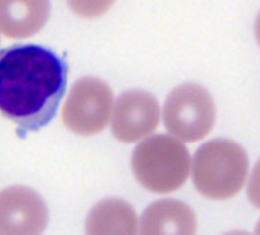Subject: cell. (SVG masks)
Returning <instances> with one entry per match:
<instances>
[{"mask_svg":"<svg viewBox=\"0 0 260 235\" xmlns=\"http://www.w3.org/2000/svg\"><path fill=\"white\" fill-rule=\"evenodd\" d=\"M255 235H260V221L255 226Z\"/></svg>","mask_w":260,"mask_h":235,"instance_id":"cell-14","label":"cell"},{"mask_svg":"<svg viewBox=\"0 0 260 235\" xmlns=\"http://www.w3.org/2000/svg\"><path fill=\"white\" fill-rule=\"evenodd\" d=\"M138 217L133 207L120 198L99 202L86 220V235H137Z\"/></svg>","mask_w":260,"mask_h":235,"instance_id":"cell-10","label":"cell"},{"mask_svg":"<svg viewBox=\"0 0 260 235\" xmlns=\"http://www.w3.org/2000/svg\"><path fill=\"white\" fill-rule=\"evenodd\" d=\"M249 159L239 143L214 139L197 151L192 161V181L199 193L211 199H229L244 187Z\"/></svg>","mask_w":260,"mask_h":235,"instance_id":"cell-2","label":"cell"},{"mask_svg":"<svg viewBox=\"0 0 260 235\" xmlns=\"http://www.w3.org/2000/svg\"><path fill=\"white\" fill-rule=\"evenodd\" d=\"M216 122V105L204 87L186 83L172 90L164 106V123L180 142H197L208 136Z\"/></svg>","mask_w":260,"mask_h":235,"instance_id":"cell-4","label":"cell"},{"mask_svg":"<svg viewBox=\"0 0 260 235\" xmlns=\"http://www.w3.org/2000/svg\"><path fill=\"white\" fill-rule=\"evenodd\" d=\"M47 209L41 197L22 186L0 192V235H42Z\"/></svg>","mask_w":260,"mask_h":235,"instance_id":"cell-6","label":"cell"},{"mask_svg":"<svg viewBox=\"0 0 260 235\" xmlns=\"http://www.w3.org/2000/svg\"><path fill=\"white\" fill-rule=\"evenodd\" d=\"M247 197L251 204L260 210V160L255 165L250 177L249 187H247Z\"/></svg>","mask_w":260,"mask_h":235,"instance_id":"cell-11","label":"cell"},{"mask_svg":"<svg viewBox=\"0 0 260 235\" xmlns=\"http://www.w3.org/2000/svg\"><path fill=\"white\" fill-rule=\"evenodd\" d=\"M158 123V101L147 91H127L115 104L112 133L117 141L125 143L141 141L153 133Z\"/></svg>","mask_w":260,"mask_h":235,"instance_id":"cell-7","label":"cell"},{"mask_svg":"<svg viewBox=\"0 0 260 235\" xmlns=\"http://www.w3.org/2000/svg\"><path fill=\"white\" fill-rule=\"evenodd\" d=\"M197 216L184 202L161 199L147 207L139 235H197Z\"/></svg>","mask_w":260,"mask_h":235,"instance_id":"cell-8","label":"cell"},{"mask_svg":"<svg viewBox=\"0 0 260 235\" xmlns=\"http://www.w3.org/2000/svg\"><path fill=\"white\" fill-rule=\"evenodd\" d=\"M190 165V154L184 143L165 134L141 142L132 156L137 181L154 193H170L181 188L189 178Z\"/></svg>","mask_w":260,"mask_h":235,"instance_id":"cell-3","label":"cell"},{"mask_svg":"<svg viewBox=\"0 0 260 235\" xmlns=\"http://www.w3.org/2000/svg\"><path fill=\"white\" fill-rule=\"evenodd\" d=\"M114 92L104 81L84 77L72 87L62 107V122L79 136H93L109 124Z\"/></svg>","mask_w":260,"mask_h":235,"instance_id":"cell-5","label":"cell"},{"mask_svg":"<svg viewBox=\"0 0 260 235\" xmlns=\"http://www.w3.org/2000/svg\"><path fill=\"white\" fill-rule=\"evenodd\" d=\"M68 66L39 45L0 51V112L21 132H36L56 112L67 89Z\"/></svg>","mask_w":260,"mask_h":235,"instance_id":"cell-1","label":"cell"},{"mask_svg":"<svg viewBox=\"0 0 260 235\" xmlns=\"http://www.w3.org/2000/svg\"><path fill=\"white\" fill-rule=\"evenodd\" d=\"M223 235H250V234L246 231H241V230H235V231L226 232V234H223Z\"/></svg>","mask_w":260,"mask_h":235,"instance_id":"cell-13","label":"cell"},{"mask_svg":"<svg viewBox=\"0 0 260 235\" xmlns=\"http://www.w3.org/2000/svg\"><path fill=\"white\" fill-rule=\"evenodd\" d=\"M47 2H0V32L12 39H26L44 27L49 17Z\"/></svg>","mask_w":260,"mask_h":235,"instance_id":"cell-9","label":"cell"},{"mask_svg":"<svg viewBox=\"0 0 260 235\" xmlns=\"http://www.w3.org/2000/svg\"><path fill=\"white\" fill-rule=\"evenodd\" d=\"M255 37H256L257 42H259L260 45V13L259 16H257L256 22H255Z\"/></svg>","mask_w":260,"mask_h":235,"instance_id":"cell-12","label":"cell"}]
</instances>
